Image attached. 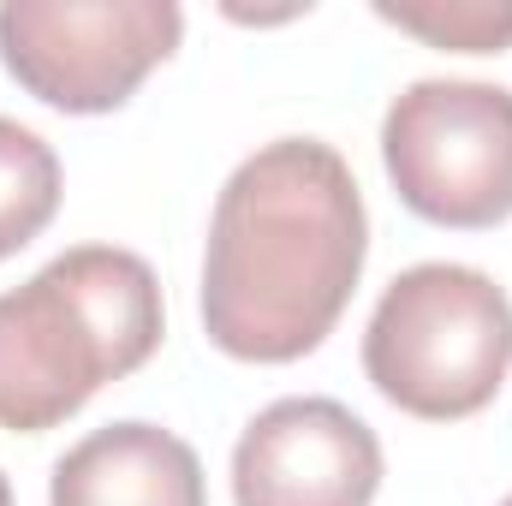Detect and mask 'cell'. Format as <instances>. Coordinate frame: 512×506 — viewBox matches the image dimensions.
Instances as JSON below:
<instances>
[{
    "label": "cell",
    "mask_w": 512,
    "mask_h": 506,
    "mask_svg": "<svg viewBox=\"0 0 512 506\" xmlns=\"http://www.w3.org/2000/svg\"><path fill=\"white\" fill-rule=\"evenodd\" d=\"M501 506H512V495H507V501H501Z\"/></svg>",
    "instance_id": "11"
},
{
    "label": "cell",
    "mask_w": 512,
    "mask_h": 506,
    "mask_svg": "<svg viewBox=\"0 0 512 506\" xmlns=\"http://www.w3.org/2000/svg\"><path fill=\"white\" fill-rule=\"evenodd\" d=\"M48 506H209V489L197 453L173 429L108 423L54 465Z\"/></svg>",
    "instance_id": "7"
},
{
    "label": "cell",
    "mask_w": 512,
    "mask_h": 506,
    "mask_svg": "<svg viewBox=\"0 0 512 506\" xmlns=\"http://www.w3.org/2000/svg\"><path fill=\"white\" fill-rule=\"evenodd\" d=\"M399 203L435 227L483 233L512 215V90L477 78H417L382 120Z\"/></svg>",
    "instance_id": "4"
},
{
    "label": "cell",
    "mask_w": 512,
    "mask_h": 506,
    "mask_svg": "<svg viewBox=\"0 0 512 506\" xmlns=\"http://www.w3.org/2000/svg\"><path fill=\"white\" fill-rule=\"evenodd\" d=\"M161 280L137 251L78 245L0 292V429L42 435L161 346Z\"/></svg>",
    "instance_id": "2"
},
{
    "label": "cell",
    "mask_w": 512,
    "mask_h": 506,
    "mask_svg": "<svg viewBox=\"0 0 512 506\" xmlns=\"http://www.w3.org/2000/svg\"><path fill=\"white\" fill-rule=\"evenodd\" d=\"M60 209V161L30 126L0 114V262L18 256Z\"/></svg>",
    "instance_id": "8"
},
{
    "label": "cell",
    "mask_w": 512,
    "mask_h": 506,
    "mask_svg": "<svg viewBox=\"0 0 512 506\" xmlns=\"http://www.w3.org/2000/svg\"><path fill=\"white\" fill-rule=\"evenodd\" d=\"M185 12L173 0H6L0 60L60 114H114L179 48Z\"/></svg>",
    "instance_id": "5"
},
{
    "label": "cell",
    "mask_w": 512,
    "mask_h": 506,
    "mask_svg": "<svg viewBox=\"0 0 512 506\" xmlns=\"http://www.w3.org/2000/svg\"><path fill=\"white\" fill-rule=\"evenodd\" d=\"M0 506H12V483L6 477H0Z\"/></svg>",
    "instance_id": "10"
},
{
    "label": "cell",
    "mask_w": 512,
    "mask_h": 506,
    "mask_svg": "<svg viewBox=\"0 0 512 506\" xmlns=\"http://www.w3.org/2000/svg\"><path fill=\"white\" fill-rule=\"evenodd\" d=\"M382 441L340 399H274L233 447L239 506H370Z\"/></svg>",
    "instance_id": "6"
},
{
    "label": "cell",
    "mask_w": 512,
    "mask_h": 506,
    "mask_svg": "<svg viewBox=\"0 0 512 506\" xmlns=\"http://www.w3.org/2000/svg\"><path fill=\"white\" fill-rule=\"evenodd\" d=\"M512 370V298L465 262H417L364 328V376L423 423L477 417Z\"/></svg>",
    "instance_id": "3"
},
{
    "label": "cell",
    "mask_w": 512,
    "mask_h": 506,
    "mask_svg": "<svg viewBox=\"0 0 512 506\" xmlns=\"http://www.w3.org/2000/svg\"><path fill=\"white\" fill-rule=\"evenodd\" d=\"M364 256L370 215L346 155L322 137H274L215 197L203 328L239 364H292L334 334Z\"/></svg>",
    "instance_id": "1"
},
{
    "label": "cell",
    "mask_w": 512,
    "mask_h": 506,
    "mask_svg": "<svg viewBox=\"0 0 512 506\" xmlns=\"http://www.w3.org/2000/svg\"><path fill=\"white\" fill-rule=\"evenodd\" d=\"M376 18L435 42V48H459V54H501L512 42V6H489V0H429V6L382 0Z\"/></svg>",
    "instance_id": "9"
}]
</instances>
